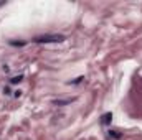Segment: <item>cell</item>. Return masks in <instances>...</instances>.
<instances>
[{
	"instance_id": "obj_3",
	"label": "cell",
	"mask_w": 142,
	"mask_h": 140,
	"mask_svg": "<svg viewBox=\"0 0 142 140\" xmlns=\"http://www.w3.org/2000/svg\"><path fill=\"white\" fill-rule=\"evenodd\" d=\"M22 81H23V74H18V76L10 77V84H18V82H22Z\"/></svg>"
},
{
	"instance_id": "obj_4",
	"label": "cell",
	"mask_w": 142,
	"mask_h": 140,
	"mask_svg": "<svg viewBox=\"0 0 142 140\" xmlns=\"http://www.w3.org/2000/svg\"><path fill=\"white\" fill-rule=\"evenodd\" d=\"M109 137H112V139H121V134H119L117 130H109Z\"/></svg>"
},
{
	"instance_id": "obj_2",
	"label": "cell",
	"mask_w": 142,
	"mask_h": 140,
	"mask_svg": "<svg viewBox=\"0 0 142 140\" xmlns=\"http://www.w3.org/2000/svg\"><path fill=\"white\" fill-rule=\"evenodd\" d=\"M111 120H112V114H111V112H106V114L101 117V124H103V125L111 124Z\"/></svg>"
},
{
	"instance_id": "obj_1",
	"label": "cell",
	"mask_w": 142,
	"mask_h": 140,
	"mask_svg": "<svg viewBox=\"0 0 142 140\" xmlns=\"http://www.w3.org/2000/svg\"><path fill=\"white\" fill-rule=\"evenodd\" d=\"M33 43H61L65 41L63 35H43V36H36L32 40Z\"/></svg>"
},
{
	"instance_id": "obj_5",
	"label": "cell",
	"mask_w": 142,
	"mask_h": 140,
	"mask_svg": "<svg viewBox=\"0 0 142 140\" xmlns=\"http://www.w3.org/2000/svg\"><path fill=\"white\" fill-rule=\"evenodd\" d=\"M71 101H74V99H66V101H56V104H58V105H63V104H70Z\"/></svg>"
},
{
	"instance_id": "obj_6",
	"label": "cell",
	"mask_w": 142,
	"mask_h": 140,
	"mask_svg": "<svg viewBox=\"0 0 142 140\" xmlns=\"http://www.w3.org/2000/svg\"><path fill=\"white\" fill-rule=\"evenodd\" d=\"M83 79H84V77H83V76H81V77H78V79H76V81H73V82H70V84H79V82H81V81H83Z\"/></svg>"
},
{
	"instance_id": "obj_7",
	"label": "cell",
	"mask_w": 142,
	"mask_h": 140,
	"mask_svg": "<svg viewBox=\"0 0 142 140\" xmlns=\"http://www.w3.org/2000/svg\"><path fill=\"white\" fill-rule=\"evenodd\" d=\"M22 96V91H15V97H20Z\"/></svg>"
}]
</instances>
